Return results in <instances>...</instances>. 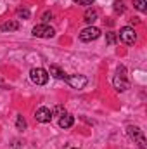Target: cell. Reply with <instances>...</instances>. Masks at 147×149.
Returning <instances> with one entry per match:
<instances>
[{
  "label": "cell",
  "mask_w": 147,
  "mask_h": 149,
  "mask_svg": "<svg viewBox=\"0 0 147 149\" xmlns=\"http://www.w3.org/2000/svg\"><path fill=\"white\" fill-rule=\"evenodd\" d=\"M49 74H50V76H54V78H57V80H66V76H68V74L64 73L59 66H55V64H52V66H50Z\"/></svg>",
  "instance_id": "30bf717a"
},
{
  "label": "cell",
  "mask_w": 147,
  "mask_h": 149,
  "mask_svg": "<svg viewBox=\"0 0 147 149\" xmlns=\"http://www.w3.org/2000/svg\"><path fill=\"white\" fill-rule=\"evenodd\" d=\"M64 113H66V109H64L62 106H55V108H54V113H52V116H59V118H61Z\"/></svg>",
  "instance_id": "ac0fdd59"
},
{
  "label": "cell",
  "mask_w": 147,
  "mask_h": 149,
  "mask_svg": "<svg viewBox=\"0 0 147 149\" xmlns=\"http://www.w3.org/2000/svg\"><path fill=\"white\" fill-rule=\"evenodd\" d=\"M0 30L2 31H16V30H19V23L17 21H5V23H2L0 24Z\"/></svg>",
  "instance_id": "8fae6325"
},
{
  "label": "cell",
  "mask_w": 147,
  "mask_h": 149,
  "mask_svg": "<svg viewBox=\"0 0 147 149\" xmlns=\"http://www.w3.org/2000/svg\"><path fill=\"white\" fill-rule=\"evenodd\" d=\"M35 120L38 123H49L52 120V111L49 108H38L35 113Z\"/></svg>",
  "instance_id": "ba28073f"
},
{
  "label": "cell",
  "mask_w": 147,
  "mask_h": 149,
  "mask_svg": "<svg viewBox=\"0 0 147 149\" xmlns=\"http://www.w3.org/2000/svg\"><path fill=\"white\" fill-rule=\"evenodd\" d=\"M64 81H68L69 87H73V88H83L88 80H87L83 74H68Z\"/></svg>",
  "instance_id": "52a82bcc"
},
{
  "label": "cell",
  "mask_w": 147,
  "mask_h": 149,
  "mask_svg": "<svg viewBox=\"0 0 147 149\" xmlns=\"http://www.w3.org/2000/svg\"><path fill=\"white\" fill-rule=\"evenodd\" d=\"M112 85L118 92H125L130 88V81L126 80V68L125 66H119L118 71H116V76L112 80Z\"/></svg>",
  "instance_id": "6da1fadb"
},
{
  "label": "cell",
  "mask_w": 147,
  "mask_h": 149,
  "mask_svg": "<svg viewBox=\"0 0 147 149\" xmlns=\"http://www.w3.org/2000/svg\"><path fill=\"white\" fill-rule=\"evenodd\" d=\"M97 17H99V14H97V10H94V9H88V10L85 12V23H88L90 26L97 21Z\"/></svg>",
  "instance_id": "7c38bea8"
},
{
  "label": "cell",
  "mask_w": 147,
  "mask_h": 149,
  "mask_svg": "<svg viewBox=\"0 0 147 149\" xmlns=\"http://www.w3.org/2000/svg\"><path fill=\"white\" fill-rule=\"evenodd\" d=\"M101 37V30L97 26H87L85 30L80 31V40L81 42H92V40H97Z\"/></svg>",
  "instance_id": "8992f818"
},
{
  "label": "cell",
  "mask_w": 147,
  "mask_h": 149,
  "mask_svg": "<svg viewBox=\"0 0 147 149\" xmlns=\"http://www.w3.org/2000/svg\"><path fill=\"white\" fill-rule=\"evenodd\" d=\"M73 149H74V148H73Z\"/></svg>",
  "instance_id": "44dd1931"
},
{
  "label": "cell",
  "mask_w": 147,
  "mask_h": 149,
  "mask_svg": "<svg viewBox=\"0 0 147 149\" xmlns=\"http://www.w3.org/2000/svg\"><path fill=\"white\" fill-rule=\"evenodd\" d=\"M106 42H107L109 45H114V43H116V33H114V31L106 33Z\"/></svg>",
  "instance_id": "e0dca14e"
},
{
  "label": "cell",
  "mask_w": 147,
  "mask_h": 149,
  "mask_svg": "<svg viewBox=\"0 0 147 149\" xmlns=\"http://www.w3.org/2000/svg\"><path fill=\"white\" fill-rule=\"evenodd\" d=\"M16 127H17V130H26V120L23 118V116H17L16 118Z\"/></svg>",
  "instance_id": "5bb4252c"
},
{
  "label": "cell",
  "mask_w": 147,
  "mask_h": 149,
  "mask_svg": "<svg viewBox=\"0 0 147 149\" xmlns=\"http://www.w3.org/2000/svg\"><path fill=\"white\" fill-rule=\"evenodd\" d=\"M133 5H135V9L140 10V12L146 10V0H133Z\"/></svg>",
  "instance_id": "2e32d148"
},
{
  "label": "cell",
  "mask_w": 147,
  "mask_h": 149,
  "mask_svg": "<svg viewBox=\"0 0 147 149\" xmlns=\"http://www.w3.org/2000/svg\"><path fill=\"white\" fill-rule=\"evenodd\" d=\"M74 3H78V5H92L95 0H73Z\"/></svg>",
  "instance_id": "d6986e66"
},
{
  "label": "cell",
  "mask_w": 147,
  "mask_h": 149,
  "mask_svg": "<svg viewBox=\"0 0 147 149\" xmlns=\"http://www.w3.org/2000/svg\"><path fill=\"white\" fill-rule=\"evenodd\" d=\"M17 17H21V19H30V10H28L26 7L17 9Z\"/></svg>",
  "instance_id": "9a60e30c"
},
{
  "label": "cell",
  "mask_w": 147,
  "mask_h": 149,
  "mask_svg": "<svg viewBox=\"0 0 147 149\" xmlns=\"http://www.w3.org/2000/svg\"><path fill=\"white\" fill-rule=\"evenodd\" d=\"M74 123V116L71 113H64L61 118H59V127L61 128H71Z\"/></svg>",
  "instance_id": "9c48e42d"
},
{
  "label": "cell",
  "mask_w": 147,
  "mask_h": 149,
  "mask_svg": "<svg viewBox=\"0 0 147 149\" xmlns=\"http://www.w3.org/2000/svg\"><path fill=\"white\" fill-rule=\"evenodd\" d=\"M126 134L130 135V139H133V141L139 144V148L140 149H146V137H144V132H142L139 127L130 125V127L126 128Z\"/></svg>",
  "instance_id": "3957f363"
},
{
  "label": "cell",
  "mask_w": 147,
  "mask_h": 149,
  "mask_svg": "<svg viewBox=\"0 0 147 149\" xmlns=\"http://www.w3.org/2000/svg\"><path fill=\"white\" fill-rule=\"evenodd\" d=\"M31 33H33V37H37V38H52L55 35L54 28L49 26V24H37Z\"/></svg>",
  "instance_id": "5b68a950"
},
{
  "label": "cell",
  "mask_w": 147,
  "mask_h": 149,
  "mask_svg": "<svg viewBox=\"0 0 147 149\" xmlns=\"http://www.w3.org/2000/svg\"><path fill=\"white\" fill-rule=\"evenodd\" d=\"M49 71L47 70H43V68H33L31 71H30V78H31V81L33 83H37V85H45L47 81H49Z\"/></svg>",
  "instance_id": "7a4b0ae2"
},
{
  "label": "cell",
  "mask_w": 147,
  "mask_h": 149,
  "mask_svg": "<svg viewBox=\"0 0 147 149\" xmlns=\"http://www.w3.org/2000/svg\"><path fill=\"white\" fill-rule=\"evenodd\" d=\"M112 9H114V12H125V0H114V3H112Z\"/></svg>",
  "instance_id": "4fadbf2b"
},
{
  "label": "cell",
  "mask_w": 147,
  "mask_h": 149,
  "mask_svg": "<svg viewBox=\"0 0 147 149\" xmlns=\"http://www.w3.org/2000/svg\"><path fill=\"white\" fill-rule=\"evenodd\" d=\"M119 40H121L123 43H126V45H133V43L137 42V33H135V30H133L132 26H123V28L119 30Z\"/></svg>",
  "instance_id": "277c9868"
},
{
  "label": "cell",
  "mask_w": 147,
  "mask_h": 149,
  "mask_svg": "<svg viewBox=\"0 0 147 149\" xmlns=\"http://www.w3.org/2000/svg\"><path fill=\"white\" fill-rule=\"evenodd\" d=\"M49 17H52V12H45V14L42 16V19H43V21H49Z\"/></svg>",
  "instance_id": "ffe728a7"
}]
</instances>
